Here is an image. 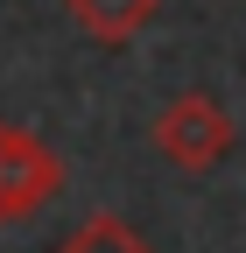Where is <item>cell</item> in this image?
<instances>
[{
	"instance_id": "obj_1",
	"label": "cell",
	"mask_w": 246,
	"mask_h": 253,
	"mask_svg": "<svg viewBox=\"0 0 246 253\" xmlns=\"http://www.w3.org/2000/svg\"><path fill=\"white\" fill-rule=\"evenodd\" d=\"M148 141H155V155H162L169 169H183V176H211V169L239 148V126H232L225 99H211V91H176V99L155 106Z\"/></svg>"
},
{
	"instance_id": "obj_2",
	"label": "cell",
	"mask_w": 246,
	"mask_h": 253,
	"mask_svg": "<svg viewBox=\"0 0 246 253\" xmlns=\"http://www.w3.org/2000/svg\"><path fill=\"white\" fill-rule=\"evenodd\" d=\"M56 190H64V155L36 126L0 120V225H28L56 204Z\"/></svg>"
},
{
	"instance_id": "obj_3",
	"label": "cell",
	"mask_w": 246,
	"mask_h": 253,
	"mask_svg": "<svg viewBox=\"0 0 246 253\" xmlns=\"http://www.w3.org/2000/svg\"><path fill=\"white\" fill-rule=\"evenodd\" d=\"M78 36H91L99 49H127L134 36H148V21L162 14V0H64Z\"/></svg>"
},
{
	"instance_id": "obj_4",
	"label": "cell",
	"mask_w": 246,
	"mask_h": 253,
	"mask_svg": "<svg viewBox=\"0 0 246 253\" xmlns=\"http://www.w3.org/2000/svg\"><path fill=\"white\" fill-rule=\"evenodd\" d=\"M56 253H155V246H148V239L127 225V218H113V211H91L84 225H78L64 246H56Z\"/></svg>"
}]
</instances>
